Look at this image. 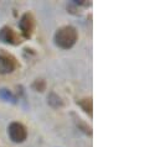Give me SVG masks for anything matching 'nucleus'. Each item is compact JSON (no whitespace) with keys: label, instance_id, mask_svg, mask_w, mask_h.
<instances>
[{"label":"nucleus","instance_id":"1","mask_svg":"<svg viewBox=\"0 0 160 147\" xmlns=\"http://www.w3.org/2000/svg\"><path fill=\"white\" fill-rule=\"evenodd\" d=\"M55 43L57 47L62 48V50H68L72 48L77 40H78V32L76 30V27L71 26V25H66L60 27L56 32H55Z\"/></svg>","mask_w":160,"mask_h":147},{"label":"nucleus","instance_id":"2","mask_svg":"<svg viewBox=\"0 0 160 147\" xmlns=\"http://www.w3.org/2000/svg\"><path fill=\"white\" fill-rule=\"evenodd\" d=\"M8 135L10 140L15 144H22L28 137V130L26 127L18 121H12L8 126Z\"/></svg>","mask_w":160,"mask_h":147},{"label":"nucleus","instance_id":"3","mask_svg":"<svg viewBox=\"0 0 160 147\" xmlns=\"http://www.w3.org/2000/svg\"><path fill=\"white\" fill-rule=\"evenodd\" d=\"M19 27L21 31V35L25 38H30L34 34L35 30V19L30 12H25L20 21H19Z\"/></svg>","mask_w":160,"mask_h":147},{"label":"nucleus","instance_id":"4","mask_svg":"<svg viewBox=\"0 0 160 147\" xmlns=\"http://www.w3.org/2000/svg\"><path fill=\"white\" fill-rule=\"evenodd\" d=\"M16 59L5 52L0 53V74H9L15 71L16 68Z\"/></svg>","mask_w":160,"mask_h":147},{"label":"nucleus","instance_id":"5","mask_svg":"<svg viewBox=\"0 0 160 147\" xmlns=\"http://www.w3.org/2000/svg\"><path fill=\"white\" fill-rule=\"evenodd\" d=\"M0 41L2 43H6V45H19L21 42V38L19 37V35L9 26H4L1 27L0 30Z\"/></svg>","mask_w":160,"mask_h":147},{"label":"nucleus","instance_id":"6","mask_svg":"<svg viewBox=\"0 0 160 147\" xmlns=\"http://www.w3.org/2000/svg\"><path fill=\"white\" fill-rule=\"evenodd\" d=\"M72 117H73L75 125L77 126V129H78L80 131H82V132H83L84 135H87V136H92V129H91V126H89L87 122H84L80 116H77V115H75V114H72Z\"/></svg>","mask_w":160,"mask_h":147},{"label":"nucleus","instance_id":"7","mask_svg":"<svg viewBox=\"0 0 160 147\" xmlns=\"http://www.w3.org/2000/svg\"><path fill=\"white\" fill-rule=\"evenodd\" d=\"M77 104L81 107V109L84 111L86 114H88L89 116L93 115V103H92V99L91 98H83L77 102Z\"/></svg>","mask_w":160,"mask_h":147},{"label":"nucleus","instance_id":"8","mask_svg":"<svg viewBox=\"0 0 160 147\" xmlns=\"http://www.w3.org/2000/svg\"><path fill=\"white\" fill-rule=\"evenodd\" d=\"M0 99L6 102V103H10V104H16L18 103V98L6 88L0 89Z\"/></svg>","mask_w":160,"mask_h":147},{"label":"nucleus","instance_id":"9","mask_svg":"<svg viewBox=\"0 0 160 147\" xmlns=\"http://www.w3.org/2000/svg\"><path fill=\"white\" fill-rule=\"evenodd\" d=\"M47 103H48V105H50L51 108H53V109H58V108H62V107H63L62 99H61L57 94H55V93H50V94H48V97H47Z\"/></svg>","mask_w":160,"mask_h":147},{"label":"nucleus","instance_id":"10","mask_svg":"<svg viewBox=\"0 0 160 147\" xmlns=\"http://www.w3.org/2000/svg\"><path fill=\"white\" fill-rule=\"evenodd\" d=\"M32 89L36 90V92H45L46 90V82L43 79H36L34 83H32Z\"/></svg>","mask_w":160,"mask_h":147}]
</instances>
